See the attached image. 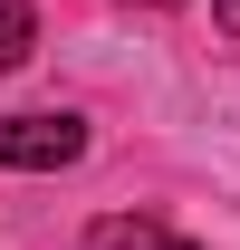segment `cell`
I'll use <instances>...</instances> for the list:
<instances>
[{
  "mask_svg": "<svg viewBox=\"0 0 240 250\" xmlns=\"http://www.w3.org/2000/svg\"><path fill=\"white\" fill-rule=\"evenodd\" d=\"M87 154V125L77 116H0V164L10 173H58Z\"/></svg>",
  "mask_w": 240,
  "mask_h": 250,
  "instance_id": "1",
  "label": "cell"
},
{
  "mask_svg": "<svg viewBox=\"0 0 240 250\" xmlns=\"http://www.w3.org/2000/svg\"><path fill=\"white\" fill-rule=\"evenodd\" d=\"M154 241H163V231H154L144 212H135V221L116 212V221H96V231H87V250H154Z\"/></svg>",
  "mask_w": 240,
  "mask_h": 250,
  "instance_id": "2",
  "label": "cell"
},
{
  "mask_svg": "<svg viewBox=\"0 0 240 250\" xmlns=\"http://www.w3.org/2000/svg\"><path fill=\"white\" fill-rule=\"evenodd\" d=\"M29 39H39L29 0H0V67H20V58H29Z\"/></svg>",
  "mask_w": 240,
  "mask_h": 250,
  "instance_id": "3",
  "label": "cell"
},
{
  "mask_svg": "<svg viewBox=\"0 0 240 250\" xmlns=\"http://www.w3.org/2000/svg\"><path fill=\"white\" fill-rule=\"evenodd\" d=\"M211 20H221V29H231V39H240V0H211Z\"/></svg>",
  "mask_w": 240,
  "mask_h": 250,
  "instance_id": "4",
  "label": "cell"
},
{
  "mask_svg": "<svg viewBox=\"0 0 240 250\" xmlns=\"http://www.w3.org/2000/svg\"><path fill=\"white\" fill-rule=\"evenodd\" d=\"M144 10H182V0H144Z\"/></svg>",
  "mask_w": 240,
  "mask_h": 250,
  "instance_id": "5",
  "label": "cell"
},
{
  "mask_svg": "<svg viewBox=\"0 0 240 250\" xmlns=\"http://www.w3.org/2000/svg\"><path fill=\"white\" fill-rule=\"evenodd\" d=\"M154 250H192V241H154Z\"/></svg>",
  "mask_w": 240,
  "mask_h": 250,
  "instance_id": "6",
  "label": "cell"
}]
</instances>
